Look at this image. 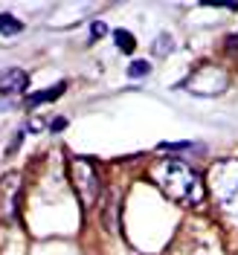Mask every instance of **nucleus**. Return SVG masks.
Segmentation results:
<instances>
[{
	"label": "nucleus",
	"instance_id": "obj_2",
	"mask_svg": "<svg viewBox=\"0 0 238 255\" xmlns=\"http://www.w3.org/2000/svg\"><path fill=\"white\" fill-rule=\"evenodd\" d=\"M207 186L215 197V203L238 221V159H221L209 168Z\"/></svg>",
	"mask_w": 238,
	"mask_h": 255
},
{
	"label": "nucleus",
	"instance_id": "obj_9",
	"mask_svg": "<svg viewBox=\"0 0 238 255\" xmlns=\"http://www.w3.org/2000/svg\"><path fill=\"white\" fill-rule=\"evenodd\" d=\"M169 49H175V38L172 35H160L157 41H154V52L157 55H169Z\"/></svg>",
	"mask_w": 238,
	"mask_h": 255
},
{
	"label": "nucleus",
	"instance_id": "obj_4",
	"mask_svg": "<svg viewBox=\"0 0 238 255\" xmlns=\"http://www.w3.org/2000/svg\"><path fill=\"white\" fill-rule=\"evenodd\" d=\"M70 180H73V186L79 191L81 203L84 206H93L96 200H99V194H102V180L99 174L93 171V165L87 162V159H73L70 162Z\"/></svg>",
	"mask_w": 238,
	"mask_h": 255
},
{
	"label": "nucleus",
	"instance_id": "obj_10",
	"mask_svg": "<svg viewBox=\"0 0 238 255\" xmlns=\"http://www.w3.org/2000/svg\"><path fill=\"white\" fill-rule=\"evenodd\" d=\"M151 73V64L148 61H134L131 67H128V76L131 79H143V76H148Z\"/></svg>",
	"mask_w": 238,
	"mask_h": 255
},
{
	"label": "nucleus",
	"instance_id": "obj_8",
	"mask_svg": "<svg viewBox=\"0 0 238 255\" xmlns=\"http://www.w3.org/2000/svg\"><path fill=\"white\" fill-rule=\"evenodd\" d=\"M20 29H23V23H20L17 17H12V15H0V32H3V35H17Z\"/></svg>",
	"mask_w": 238,
	"mask_h": 255
},
{
	"label": "nucleus",
	"instance_id": "obj_1",
	"mask_svg": "<svg viewBox=\"0 0 238 255\" xmlns=\"http://www.w3.org/2000/svg\"><path fill=\"white\" fill-rule=\"evenodd\" d=\"M151 177L157 183V189L172 197L175 203H183V206H201L204 203V183L198 171L186 165L183 159H160L157 165L151 168Z\"/></svg>",
	"mask_w": 238,
	"mask_h": 255
},
{
	"label": "nucleus",
	"instance_id": "obj_6",
	"mask_svg": "<svg viewBox=\"0 0 238 255\" xmlns=\"http://www.w3.org/2000/svg\"><path fill=\"white\" fill-rule=\"evenodd\" d=\"M64 81H58V84H52V87H47V90H41V93H32L29 96V105H44V102H52V99H58V96L64 93Z\"/></svg>",
	"mask_w": 238,
	"mask_h": 255
},
{
	"label": "nucleus",
	"instance_id": "obj_12",
	"mask_svg": "<svg viewBox=\"0 0 238 255\" xmlns=\"http://www.w3.org/2000/svg\"><path fill=\"white\" fill-rule=\"evenodd\" d=\"M230 47L238 49V32H236V35H230Z\"/></svg>",
	"mask_w": 238,
	"mask_h": 255
},
{
	"label": "nucleus",
	"instance_id": "obj_5",
	"mask_svg": "<svg viewBox=\"0 0 238 255\" xmlns=\"http://www.w3.org/2000/svg\"><path fill=\"white\" fill-rule=\"evenodd\" d=\"M26 81H29V76L17 67L0 70V96H20L26 90Z\"/></svg>",
	"mask_w": 238,
	"mask_h": 255
},
{
	"label": "nucleus",
	"instance_id": "obj_3",
	"mask_svg": "<svg viewBox=\"0 0 238 255\" xmlns=\"http://www.w3.org/2000/svg\"><path fill=\"white\" fill-rule=\"evenodd\" d=\"M227 84H230V76L224 73L221 67H215V64H201V67H195L186 81L180 84L183 90H189L195 96H221L227 90Z\"/></svg>",
	"mask_w": 238,
	"mask_h": 255
},
{
	"label": "nucleus",
	"instance_id": "obj_7",
	"mask_svg": "<svg viewBox=\"0 0 238 255\" xmlns=\"http://www.w3.org/2000/svg\"><path fill=\"white\" fill-rule=\"evenodd\" d=\"M113 41H116V49L119 52H134V47H137V41H134V35L125 29H116L113 32Z\"/></svg>",
	"mask_w": 238,
	"mask_h": 255
},
{
	"label": "nucleus",
	"instance_id": "obj_11",
	"mask_svg": "<svg viewBox=\"0 0 238 255\" xmlns=\"http://www.w3.org/2000/svg\"><path fill=\"white\" fill-rule=\"evenodd\" d=\"M105 32H108V26H105L102 20H96V23H93V29H90V35H93V38H99V35H105Z\"/></svg>",
	"mask_w": 238,
	"mask_h": 255
}]
</instances>
